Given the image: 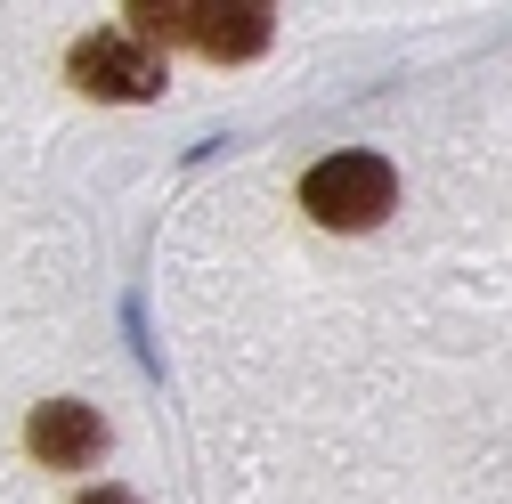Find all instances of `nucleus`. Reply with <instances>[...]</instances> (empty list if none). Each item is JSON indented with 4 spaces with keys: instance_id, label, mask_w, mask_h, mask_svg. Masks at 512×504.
<instances>
[{
    "instance_id": "f03ea898",
    "label": "nucleus",
    "mask_w": 512,
    "mask_h": 504,
    "mask_svg": "<svg viewBox=\"0 0 512 504\" xmlns=\"http://www.w3.org/2000/svg\"><path fill=\"white\" fill-rule=\"evenodd\" d=\"M391 204H399V171L382 163V155H366V147H342V155H326V163L301 179V212L317 228H334V236L382 228Z\"/></svg>"
},
{
    "instance_id": "7ed1b4c3",
    "label": "nucleus",
    "mask_w": 512,
    "mask_h": 504,
    "mask_svg": "<svg viewBox=\"0 0 512 504\" xmlns=\"http://www.w3.org/2000/svg\"><path fill=\"white\" fill-rule=\"evenodd\" d=\"M66 74L82 98H114V106H147L163 98V49H147L131 25H106V33H82L74 57H66Z\"/></svg>"
},
{
    "instance_id": "f257e3e1",
    "label": "nucleus",
    "mask_w": 512,
    "mask_h": 504,
    "mask_svg": "<svg viewBox=\"0 0 512 504\" xmlns=\"http://www.w3.org/2000/svg\"><path fill=\"white\" fill-rule=\"evenodd\" d=\"M131 33L147 49L163 41H187V49H204L212 66H244V57H261L277 41V9L269 0H131Z\"/></svg>"
},
{
    "instance_id": "39448f33",
    "label": "nucleus",
    "mask_w": 512,
    "mask_h": 504,
    "mask_svg": "<svg viewBox=\"0 0 512 504\" xmlns=\"http://www.w3.org/2000/svg\"><path fill=\"white\" fill-rule=\"evenodd\" d=\"M74 504H131V496H122V488H82Z\"/></svg>"
},
{
    "instance_id": "20e7f679",
    "label": "nucleus",
    "mask_w": 512,
    "mask_h": 504,
    "mask_svg": "<svg viewBox=\"0 0 512 504\" xmlns=\"http://www.w3.org/2000/svg\"><path fill=\"white\" fill-rule=\"evenodd\" d=\"M25 448H33V464H49V472H82V464L106 456V415L82 407V399H49V407H33V423H25Z\"/></svg>"
}]
</instances>
